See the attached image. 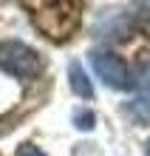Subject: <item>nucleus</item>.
Listing matches in <instances>:
<instances>
[{
  "mask_svg": "<svg viewBox=\"0 0 150 156\" xmlns=\"http://www.w3.org/2000/svg\"><path fill=\"white\" fill-rule=\"evenodd\" d=\"M31 20L37 26V31L45 34L48 40H65L68 34H74L79 23V6L74 3H43L34 9Z\"/></svg>",
  "mask_w": 150,
  "mask_h": 156,
  "instance_id": "f257e3e1",
  "label": "nucleus"
},
{
  "mask_svg": "<svg viewBox=\"0 0 150 156\" xmlns=\"http://www.w3.org/2000/svg\"><path fill=\"white\" fill-rule=\"evenodd\" d=\"M0 68L17 80H31L43 71V57L20 40L0 43Z\"/></svg>",
  "mask_w": 150,
  "mask_h": 156,
  "instance_id": "f03ea898",
  "label": "nucleus"
},
{
  "mask_svg": "<svg viewBox=\"0 0 150 156\" xmlns=\"http://www.w3.org/2000/svg\"><path fill=\"white\" fill-rule=\"evenodd\" d=\"M91 66L108 88H119V91L133 88V80H130V71L125 66V60L116 57L113 51H91Z\"/></svg>",
  "mask_w": 150,
  "mask_h": 156,
  "instance_id": "7ed1b4c3",
  "label": "nucleus"
},
{
  "mask_svg": "<svg viewBox=\"0 0 150 156\" xmlns=\"http://www.w3.org/2000/svg\"><path fill=\"white\" fill-rule=\"evenodd\" d=\"M125 116L130 122H136V125H147L150 122V91L133 97L130 102H125Z\"/></svg>",
  "mask_w": 150,
  "mask_h": 156,
  "instance_id": "20e7f679",
  "label": "nucleus"
},
{
  "mask_svg": "<svg viewBox=\"0 0 150 156\" xmlns=\"http://www.w3.org/2000/svg\"><path fill=\"white\" fill-rule=\"evenodd\" d=\"M68 77H71V91H74L77 97H85V99H88V97L93 94L91 80H88L85 71H82L79 62H71V66H68Z\"/></svg>",
  "mask_w": 150,
  "mask_h": 156,
  "instance_id": "39448f33",
  "label": "nucleus"
},
{
  "mask_svg": "<svg viewBox=\"0 0 150 156\" xmlns=\"http://www.w3.org/2000/svg\"><path fill=\"white\" fill-rule=\"evenodd\" d=\"M133 85L142 91V94H147V91H150V54L139 60V68H136V80H133Z\"/></svg>",
  "mask_w": 150,
  "mask_h": 156,
  "instance_id": "423d86ee",
  "label": "nucleus"
},
{
  "mask_svg": "<svg viewBox=\"0 0 150 156\" xmlns=\"http://www.w3.org/2000/svg\"><path fill=\"white\" fill-rule=\"evenodd\" d=\"M74 125H77L79 131H91V128L96 125V116H93L91 111H77L74 114Z\"/></svg>",
  "mask_w": 150,
  "mask_h": 156,
  "instance_id": "0eeeda50",
  "label": "nucleus"
},
{
  "mask_svg": "<svg viewBox=\"0 0 150 156\" xmlns=\"http://www.w3.org/2000/svg\"><path fill=\"white\" fill-rule=\"evenodd\" d=\"M17 156H45V153L37 148V145H20V148H17Z\"/></svg>",
  "mask_w": 150,
  "mask_h": 156,
  "instance_id": "6e6552de",
  "label": "nucleus"
},
{
  "mask_svg": "<svg viewBox=\"0 0 150 156\" xmlns=\"http://www.w3.org/2000/svg\"><path fill=\"white\" fill-rule=\"evenodd\" d=\"M145 29H147V34H150V9L145 12Z\"/></svg>",
  "mask_w": 150,
  "mask_h": 156,
  "instance_id": "1a4fd4ad",
  "label": "nucleus"
},
{
  "mask_svg": "<svg viewBox=\"0 0 150 156\" xmlns=\"http://www.w3.org/2000/svg\"><path fill=\"white\" fill-rule=\"evenodd\" d=\"M145 156H150V139H147V145H145Z\"/></svg>",
  "mask_w": 150,
  "mask_h": 156,
  "instance_id": "9d476101",
  "label": "nucleus"
}]
</instances>
